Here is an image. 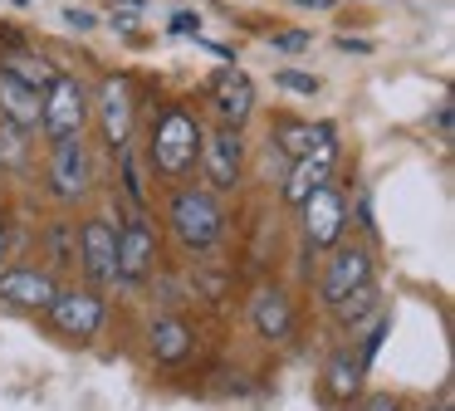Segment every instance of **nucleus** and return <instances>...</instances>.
<instances>
[{
    "label": "nucleus",
    "mask_w": 455,
    "mask_h": 411,
    "mask_svg": "<svg viewBox=\"0 0 455 411\" xmlns=\"http://www.w3.org/2000/svg\"><path fill=\"white\" fill-rule=\"evenodd\" d=\"M201 137H206V127H201V117L191 113V108H181V103L162 108L157 123H152V137H148L152 172H157L162 181H187V176L196 172Z\"/></svg>",
    "instance_id": "nucleus-1"
},
{
    "label": "nucleus",
    "mask_w": 455,
    "mask_h": 411,
    "mask_svg": "<svg viewBox=\"0 0 455 411\" xmlns=\"http://www.w3.org/2000/svg\"><path fill=\"white\" fill-rule=\"evenodd\" d=\"M167 225L181 240V250L201 254L226 235V206H220V196L206 191V186H177L172 201H167Z\"/></svg>",
    "instance_id": "nucleus-2"
},
{
    "label": "nucleus",
    "mask_w": 455,
    "mask_h": 411,
    "mask_svg": "<svg viewBox=\"0 0 455 411\" xmlns=\"http://www.w3.org/2000/svg\"><path fill=\"white\" fill-rule=\"evenodd\" d=\"M89 113H93V93H89V84H84V78H74V74H60L40 93V133L50 137V142L84 137Z\"/></svg>",
    "instance_id": "nucleus-3"
},
{
    "label": "nucleus",
    "mask_w": 455,
    "mask_h": 411,
    "mask_svg": "<svg viewBox=\"0 0 455 411\" xmlns=\"http://www.w3.org/2000/svg\"><path fill=\"white\" fill-rule=\"evenodd\" d=\"M44 318L64 342H93L103 318H108V299L99 289H60L54 303L44 309Z\"/></svg>",
    "instance_id": "nucleus-4"
},
{
    "label": "nucleus",
    "mask_w": 455,
    "mask_h": 411,
    "mask_svg": "<svg viewBox=\"0 0 455 411\" xmlns=\"http://www.w3.org/2000/svg\"><path fill=\"white\" fill-rule=\"evenodd\" d=\"M299 221H304L308 250H333V245H343V230H347V201L338 196L333 181H323L299 201Z\"/></svg>",
    "instance_id": "nucleus-5"
},
{
    "label": "nucleus",
    "mask_w": 455,
    "mask_h": 411,
    "mask_svg": "<svg viewBox=\"0 0 455 411\" xmlns=\"http://www.w3.org/2000/svg\"><path fill=\"white\" fill-rule=\"evenodd\" d=\"M79 270L89 279V289L118 284V225L108 215H89L79 225Z\"/></svg>",
    "instance_id": "nucleus-6"
},
{
    "label": "nucleus",
    "mask_w": 455,
    "mask_h": 411,
    "mask_svg": "<svg viewBox=\"0 0 455 411\" xmlns=\"http://www.w3.org/2000/svg\"><path fill=\"white\" fill-rule=\"evenodd\" d=\"M201 176H206V191H235L240 172H245V142H240L235 127H216V133L201 137Z\"/></svg>",
    "instance_id": "nucleus-7"
},
{
    "label": "nucleus",
    "mask_w": 455,
    "mask_h": 411,
    "mask_svg": "<svg viewBox=\"0 0 455 411\" xmlns=\"http://www.w3.org/2000/svg\"><path fill=\"white\" fill-rule=\"evenodd\" d=\"M60 294V279L44 264H5L0 270V303L20 313H44Z\"/></svg>",
    "instance_id": "nucleus-8"
},
{
    "label": "nucleus",
    "mask_w": 455,
    "mask_h": 411,
    "mask_svg": "<svg viewBox=\"0 0 455 411\" xmlns=\"http://www.w3.org/2000/svg\"><path fill=\"white\" fill-rule=\"evenodd\" d=\"M93 186V157L84 137H64V142H50V191L54 201H79Z\"/></svg>",
    "instance_id": "nucleus-9"
},
{
    "label": "nucleus",
    "mask_w": 455,
    "mask_h": 411,
    "mask_svg": "<svg viewBox=\"0 0 455 411\" xmlns=\"http://www.w3.org/2000/svg\"><path fill=\"white\" fill-rule=\"evenodd\" d=\"M363 284H372V250H367V245H333V254H328V264H323V279H318L323 303L333 309V303H343L347 294L363 289Z\"/></svg>",
    "instance_id": "nucleus-10"
},
{
    "label": "nucleus",
    "mask_w": 455,
    "mask_h": 411,
    "mask_svg": "<svg viewBox=\"0 0 455 411\" xmlns=\"http://www.w3.org/2000/svg\"><path fill=\"white\" fill-rule=\"evenodd\" d=\"M206 103H211V113L220 117V127H245L250 123V113H255V84H250V74L245 68H220L216 78L206 84Z\"/></svg>",
    "instance_id": "nucleus-11"
},
{
    "label": "nucleus",
    "mask_w": 455,
    "mask_h": 411,
    "mask_svg": "<svg viewBox=\"0 0 455 411\" xmlns=\"http://www.w3.org/2000/svg\"><path fill=\"white\" fill-rule=\"evenodd\" d=\"M157 270V230L148 215L118 225V284H142Z\"/></svg>",
    "instance_id": "nucleus-12"
},
{
    "label": "nucleus",
    "mask_w": 455,
    "mask_h": 411,
    "mask_svg": "<svg viewBox=\"0 0 455 411\" xmlns=\"http://www.w3.org/2000/svg\"><path fill=\"white\" fill-rule=\"evenodd\" d=\"M93 108H99V123H103V142L113 152L128 147V133H132V88L123 74H108L93 93Z\"/></svg>",
    "instance_id": "nucleus-13"
},
{
    "label": "nucleus",
    "mask_w": 455,
    "mask_h": 411,
    "mask_svg": "<svg viewBox=\"0 0 455 411\" xmlns=\"http://www.w3.org/2000/svg\"><path fill=\"white\" fill-rule=\"evenodd\" d=\"M333 123H323V137L314 142V152H304L294 162V172H289V181H284V201L289 206H299L314 186H323L328 176H333V162H338V142H333Z\"/></svg>",
    "instance_id": "nucleus-14"
},
{
    "label": "nucleus",
    "mask_w": 455,
    "mask_h": 411,
    "mask_svg": "<svg viewBox=\"0 0 455 411\" xmlns=\"http://www.w3.org/2000/svg\"><path fill=\"white\" fill-rule=\"evenodd\" d=\"M250 328L265 342H289L294 338V303L279 284H259L255 299H250Z\"/></svg>",
    "instance_id": "nucleus-15"
},
{
    "label": "nucleus",
    "mask_w": 455,
    "mask_h": 411,
    "mask_svg": "<svg viewBox=\"0 0 455 411\" xmlns=\"http://www.w3.org/2000/svg\"><path fill=\"white\" fill-rule=\"evenodd\" d=\"M148 348L162 367H181V362L191 358V348H196V333H191V323L177 318V313H157L152 328H148Z\"/></svg>",
    "instance_id": "nucleus-16"
},
{
    "label": "nucleus",
    "mask_w": 455,
    "mask_h": 411,
    "mask_svg": "<svg viewBox=\"0 0 455 411\" xmlns=\"http://www.w3.org/2000/svg\"><path fill=\"white\" fill-rule=\"evenodd\" d=\"M363 362H357L353 348H338L333 358H328V372H323V391L338 401V407H353L357 397H363Z\"/></svg>",
    "instance_id": "nucleus-17"
},
{
    "label": "nucleus",
    "mask_w": 455,
    "mask_h": 411,
    "mask_svg": "<svg viewBox=\"0 0 455 411\" xmlns=\"http://www.w3.org/2000/svg\"><path fill=\"white\" fill-rule=\"evenodd\" d=\"M0 117L15 123L20 133H40V93L25 88L20 78L0 74Z\"/></svg>",
    "instance_id": "nucleus-18"
},
{
    "label": "nucleus",
    "mask_w": 455,
    "mask_h": 411,
    "mask_svg": "<svg viewBox=\"0 0 455 411\" xmlns=\"http://www.w3.org/2000/svg\"><path fill=\"white\" fill-rule=\"evenodd\" d=\"M0 74H11V78H20L25 88L44 93V88H50L54 78H60V68H54L44 54H35V49H15V54L0 59Z\"/></svg>",
    "instance_id": "nucleus-19"
},
{
    "label": "nucleus",
    "mask_w": 455,
    "mask_h": 411,
    "mask_svg": "<svg viewBox=\"0 0 455 411\" xmlns=\"http://www.w3.org/2000/svg\"><path fill=\"white\" fill-rule=\"evenodd\" d=\"M338 323L343 328H357V323L367 318V313H382V299H377V284H363V289H353L343 303H333Z\"/></svg>",
    "instance_id": "nucleus-20"
},
{
    "label": "nucleus",
    "mask_w": 455,
    "mask_h": 411,
    "mask_svg": "<svg viewBox=\"0 0 455 411\" xmlns=\"http://www.w3.org/2000/svg\"><path fill=\"white\" fill-rule=\"evenodd\" d=\"M323 137V123H279V133H275V142L284 147L289 157H304V152H314V142Z\"/></svg>",
    "instance_id": "nucleus-21"
},
{
    "label": "nucleus",
    "mask_w": 455,
    "mask_h": 411,
    "mask_svg": "<svg viewBox=\"0 0 455 411\" xmlns=\"http://www.w3.org/2000/svg\"><path fill=\"white\" fill-rule=\"evenodd\" d=\"M25 137H30V133H20L15 123L0 117V162H5V166H25V162H30V142H25Z\"/></svg>",
    "instance_id": "nucleus-22"
},
{
    "label": "nucleus",
    "mask_w": 455,
    "mask_h": 411,
    "mask_svg": "<svg viewBox=\"0 0 455 411\" xmlns=\"http://www.w3.org/2000/svg\"><path fill=\"white\" fill-rule=\"evenodd\" d=\"M50 254H54V264H60V270L79 264V230H74L69 221H60V225L50 230Z\"/></svg>",
    "instance_id": "nucleus-23"
},
{
    "label": "nucleus",
    "mask_w": 455,
    "mask_h": 411,
    "mask_svg": "<svg viewBox=\"0 0 455 411\" xmlns=\"http://www.w3.org/2000/svg\"><path fill=\"white\" fill-rule=\"evenodd\" d=\"M275 84H279V88H289V93H308V98L318 93V78H314V74H299V68H279Z\"/></svg>",
    "instance_id": "nucleus-24"
},
{
    "label": "nucleus",
    "mask_w": 455,
    "mask_h": 411,
    "mask_svg": "<svg viewBox=\"0 0 455 411\" xmlns=\"http://www.w3.org/2000/svg\"><path fill=\"white\" fill-rule=\"evenodd\" d=\"M269 44L284 49V54H299V49H308V35H304V29H284V35H275Z\"/></svg>",
    "instance_id": "nucleus-25"
},
{
    "label": "nucleus",
    "mask_w": 455,
    "mask_h": 411,
    "mask_svg": "<svg viewBox=\"0 0 455 411\" xmlns=\"http://www.w3.org/2000/svg\"><path fill=\"white\" fill-rule=\"evenodd\" d=\"M363 411H402V401L387 397V391H377V397H367V401H363Z\"/></svg>",
    "instance_id": "nucleus-26"
},
{
    "label": "nucleus",
    "mask_w": 455,
    "mask_h": 411,
    "mask_svg": "<svg viewBox=\"0 0 455 411\" xmlns=\"http://www.w3.org/2000/svg\"><path fill=\"white\" fill-rule=\"evenodd\" d=\"M338 49H353V54H372V39H353V35H338Z\"/></svg>",
    "instance_id": "nucleus-27"
},
{
    "label": "nucleus",
    "mask_w": 455,
    "mask_h": 411,
    "mask_svg": "<svg viewBox=\"0 0 455 411\" xmlns=\"http://www.w3.org/2000/svg\"><path fill=\"white\" fill-rule=\"evenodd\" d=\"M196 25H201V20H196V15H187V10H181V15L172 20V29H177V35H196Z\"/></svg>",
    "instance_id": "nucleus-28"
},
{
    "label": "nucleus",
    "mask_w": 455,
    "mask_h": 411,
    "mask_svg": "<svg viewBox=\"0 0 455 411\" xmlns=\"http://www.w3.org/2000/svg\"><path fill=\"white\" fill-rule=\"evenodd\" d=\"M64 20H69L74 29H93V15H89V10H64Z\"/></svg>",
    "instance_id": "nucleus-29"
},
{
    "label": "nucleus",
    "mask_w": 455,
    "mask_h": 411,
    "mask_svg": "<svg viewBox=\"0 0 455 411\" xmlns=\"http://www.w3.org/2000/svg\"><path fill=\"white\" fill-rule=\"evenodd\" d=\"M5 250H11V230H5V221H0V270H5Z\"/></svg>",
    "instance_id": "nucleus-30"
},
{
    "label": "nucleus",
    "mask_w": 455,
    "mask_h": 411,
    "mask_svg": "<svg viewBox=\"0 0 455 411\" xmlns=\"http://www.w3.org/2000/svg\"><path fill=\"white\" fill-rule=\"evenodd\" d=\"M294 5H314V10H328L333 0H294Z\"/></svg>",
    "instance_id": "nucleus-31"
},
{
    "label": "nucleus",
    "mask_w": 455,
    "mask_h": 411,
    "mask_svg": "<svg viewBox=\"0 0 455 411\" xmlns=\"http://www.w3.org/2000/svg\"><path fill=\"white\" fill-rule=\"evenodd\" d=\"M426 411H451V407H445V401H441V407H426Z\"/></svg>",
    "instance_id": "nucleus-32"
}]
</instances>
